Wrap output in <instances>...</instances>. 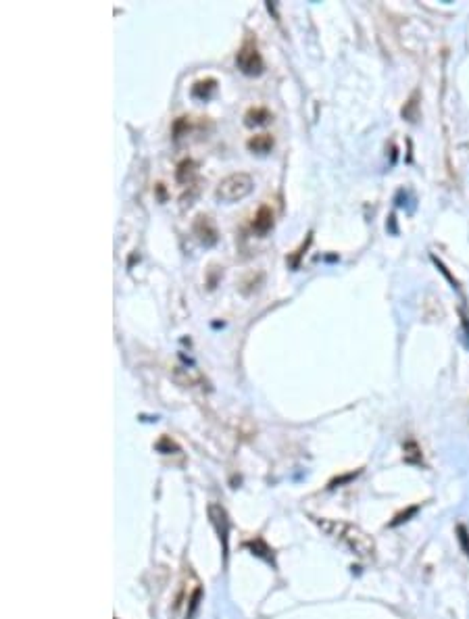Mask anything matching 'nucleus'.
I'll use <instances>...</instances> for the list:
<instances>
[{"instance_id":"obj_1","label":"nucleus","mask_w":469,"mask_h":619,"mask_svg":"<svg viewBox=\"0 0 469 619\" xmlns=\"http://www.w3.org/2000/svg\"><path fill=\"white\" fill-rule=\"evenodd\" d=\"M319 526L323 527L330 536H334L336 540H340L343 544H346L355 555L363 559L374 557V540L361 527L346 524V522H319Z\"/></svg>"},{"instance_id":"obj_4","label":"nucleus","mask_w":469,"mask_h":619,"mask_svg":"<svg viewBox=\"0 0 469 619\" xmlns=\"http://www.w3.org/2000/svg\"><path fill=\"white\" fill-rule=\"evenodd\" d=\"M194 236L198 238L200 244L205 247H215L219 240V230L215 225V221L209 215H196L194 223H192Z\"/></svg>"},{"instance_id":"obj_9","label":"nucleus","mask_w":469,"mask_h":619,"mask_svg":"<svg viewBox=\"0 0 469 619\" xmlns=\"http://www.w3.org/2000/svg\"><path fill=\"white\" fill-rule=\"evenodd\" d=\"M194 171H196V165H194V161H192V158H184V161H182L180 165H178V171H176V180H178L180 184H188V182L192 180Z\"/></svg>"},{"instance_id":"obj_5","label":"nucleus","mask_w":469,"mask_h":619,"mask_svg":"<svg viewBox=\"0 0 469 619\" xmlns=\"http://www.w3.org/2000/svg\"><path fill=\"white\" fill-rule=\"evenodd\" d=\"M271 227H274V211H271V207L261 205V207L257 209L254 217H252V230H254L257 234L265 236Z\"/></svg>"},{"instance_id":"obj_8","label":"nucleus","mask_w":469,"mask_h":619,"mask_svg":"<svg viewBox=\"0 0 469 619\" xmlns=\"http://www.w3.org/2000/svg\"><path fill=\"white\" fill-rule=\"evenodd\" d=\"M217 90V80L213 77H207V80H198L194 86H192V96L198 98V100H209L211 94Z\"/></svg>"},{"instance_id":"obj_2","label":"nucleus","mask_w":469,"mask_h":619,"mask_svg":"<svg viewBox=\"0 0 469 619\" xmlns=\"http://www.w3.org/2000/svg\"><path fill=\"white\" fill-rule=\"evenodd\" d=\"M252 178L249 173H232L225 180H221L217 186V198H221L223 203H238L242 198H247L252 192Z\"/></svg>"},{"instance_id":"obj_3","label":"nucleus","mask_w":469,"mask_h":619,"mask_svg":"<svg viewBox=\"0 0 469 619\" xmlns=\"http://www.w3.org/2000/svg\"><path fill=\"white\" fill-rule=\"evenodd\" d=\"M236 65L247 75H259L263 71V55L259 53V46L252 38H247L242 46L236 53Z\"/></svg>"},{"instance_id":"obj_7","label":"nucleus","mask_w":469,"mask_h":619,"mask_svg":"<svg viewBox=\"0 0 469 619\" xmlns=\"http://www.w3.org/2000/svg\"><path fill=\"white\" fill-rule=\"evenodd\" d=\"M274 119L271 111L265 107H250L249 111L244 113V124L252 127V125H265Z\"/></svg>"},{"instance_id":"obj_6","label":"nucleus","mask_w":469,"mask_h":619,"mask_svg":"<svg viewBox=\"0 0 469 619\" xmlns=\"http://www.w3.org/2000/svg\"><path fill=\"white\" fill-rule=\"evenodd\" d=\"M247 149L257 155H267L274 149V136L271 134H257V136L249 138Z\"/></svg>"},{"instance_id":"obj_10","label":"nucleus","mask_w":469,"mask_h":619,"mask_svg":"<svg viewBox=\"0 0 469 619\" xmlns=\"http://www.w3.org/2000/svg\"><path fill=\"white\" fill-rule=\"evenodd\" d=\"M457 532H459V542H461V547H463V551H465V555L469 557V534L468 529L463 526L457 527Z\"/></svg>"}]
</instances>
